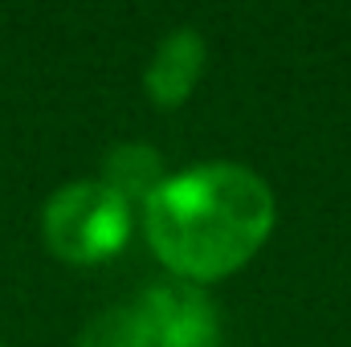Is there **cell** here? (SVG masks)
I'll return each mask as SVG.
<instances>
[{"label": "cell", "mask_w": 351, "mask_h": 347, "mask_svg": "<svg viewBox=\"0 0 351 347\" xmlns=\"http://www.w3.org/2000/svg\"><path fill=\"white\" fill-rule=\"evenodd\" d=\"M274 188L245 164L213 160L168 176L143 204V237L176 282L208 286L262 254L274 233Z\"/></svg>", "instance_id": "1"}, {"label": "cell", "mask_w": 351, "mask_h": 347, "mask_svg": "<svg viewBox=\"0 0 351 347\" xmlns=\"http://www.w3.org/2000/svg\"><path fill=\"white\" fill-rule=\"evenodd\" d=\"M41 233L53 258L98 265L131 241V204L98 180H74L45 200Z\"/></svg>", "instance_id": "2"}, {"label": "cell", "mask_w": 351, "mask_h": 347, "mask_svg": "<svg viewBox=\"0 0 351 347\" xmlns=\"http://www.w3.org/2000/svg\"><path fill=\"white\" fill-rule=\"evenodd\" d=\"M156 347H221L225 323L217 302L204 294V286L192 282H160L147 286L139 298Z\"/></svg>", "instance_id": "3"}, {"label": "cell", "mask_w": 351, "mask_h": 347, "mask_svg": "<svg viewBox=\"0 0 351 347\" xmlns=\"http://www.w3.org/2000/svg\"><path fill=\"white\" fill-rule=\"evenodd\" d=\"M208 66V45L204 33L192 25H176L172 33L160 37L147 70H143V90L160 110H176L192 98L196 82L204 78Z\"/></svg>", "instance_id": "4"}, {"label": "cell", "mask_w": 351, "mask_h": 347, "mask_svg": "<svg viewBox=\"0 0 351 347\" xmlns=\"http://www.w3.org/2000/svg\"><path fill=\"white\" fill-rule=\"evenodd\" d=\"M164 180H168L164 156L152 143H119V147H110L106 160H102V176H98V184H106L127 204H147L152 192Z\"/></svg>", "instance_id": "5"}, {"label": "cell", "mask_w": 351, "mask_h": 347, "mask_svg": "<svg viewBox=\"0 0 351 347\" xmlns=\"http://www.w3.org/2000/svg\"><path fill=\"white\" fill-rule=\"evenodd\" d=\"M78 347H156V339H152V323L143 307L123 302V307H106L102 315H94L78 335Z\"/></svg>", "instance_id": "6"}]
</instances>
